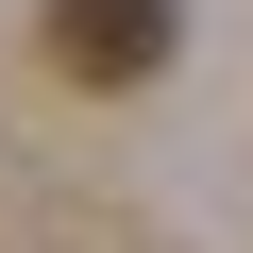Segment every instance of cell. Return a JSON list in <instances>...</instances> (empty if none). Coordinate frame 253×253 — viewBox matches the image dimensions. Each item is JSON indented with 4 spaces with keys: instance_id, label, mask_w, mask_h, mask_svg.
I'll list each match as a JSON object with an SVG mask.
<instances>
[{
    "instance_id": "obj_1",
    "label": "cell",
    "mask_w": 253,
    "mask_h": 253,
    "mask_svg": "<svg viewBox=\"0 0 253 253\" xmlns=\"http://www.w3.org/2000/svg\"><path fill=\"white\" fill-rule=\"evenodd\" d=\"M169 34H186L169 0H51V68H68V84H152Z\"/></svg>"
}]
</instances>
